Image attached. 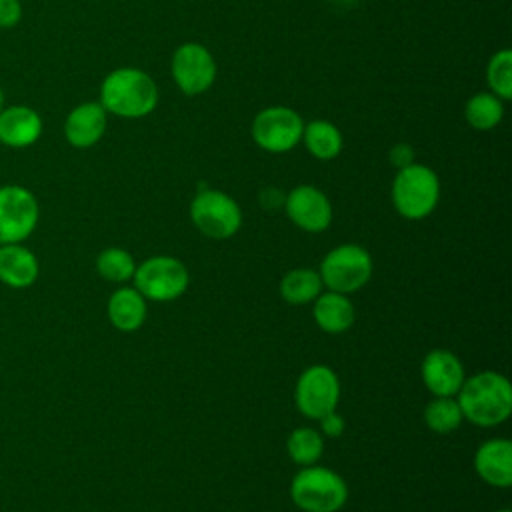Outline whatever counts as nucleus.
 Returning <instances> with one entry per match:
<instances>
[{"instance_id":"obj_3","label":"nucleus","mask_w":512,"mask_h":512,"mask_svg":"<svg viewBox=\"0 0 512 512\" xmlns=\"http://www.w3.org/2000/svg\"><path fill=\"white\" fill-rule=\"evenodd\" d=\"M440 200V180L436 172L424 164H408L400 168L392 182V204L396 212L408 220L426 218Z\"/></svg>"},{"instance_id":"obj_11","label":"nucleus","mask_w":512,"mask_h":512,"mask_svg":"<svg viewBox=\"0 0 512 512\" xmlns=\"http://www.w3.org/2000/svg\"><path fill=\"white\" fill-rule=\"evenodd\" d=\"M170 72L174 84L186 96H198L212 86L216 78V62L206 46L184 42L172 54Z\"/></svg>"},{"instance_id":"obj_20","label":"nucleus","mask_w":512,"mask_h":512,"mask_svg":"<svg viewBox=\"0 0 512 512\" xmlns=\"http://www.w3.org/2000/svg\"><path fill=\"white\" fill-rule=\"evenodd\" d=\"M306 150L318 160H332L342 150V134L328 120H312L302 130Z\"/></svg>"},{"instance_id":"obj_23","label":"nucleus","mask_w":512,"mask_h":512,"mask_svg":"<svg viewBox=\"0 0 512 512\" xmlns=\"http://www.w3.org/2000/svg\"><path fill=\"white\" fill-rule=\"evenodd\" d=\"M464 416L454 396H436L424 408V422L438 434H448L462 424Z\"/></svg>"},{"instance_id":"obj_28","label":"nucleus","mask_w":512,"mask_h":512,"mask_svg":"<svg viewBox=\"0 0 512 512\" xmlns=\"http://www.w3.org/2000/svg\"><path fill=\"white\" fill-rule=\"evenodd\" d=\"M318 420H320V430H322V434L328 436V438H338V436L344 432V428H346L344 418H342L336 410L324 414V416L318 418Z\"/></svg>"},{"instance_id":"obj_31","label":"nucleus","mask_w":512,"mask_h":512,"mask_svg":"<svg viewBox=\"0 0 512 512\" xmlns=\"http://www.w3.org/2000/svg\"><path fill=\"white\" fill-rule=\"evenodd\" d=\"M498 512H510V510H508V508H504V510H498Z\"/></svg>"},{"instance_id":"obj_29","label":"nucleus","mask_w":512,"mask_h":512,"mask_svg":"<svg viewBox=\"0 0 512 512\" xmlns=\"http://www.w3.org/2000/svg\"><path fill=\"white\" fill-rule=\"evenodd\" d=\"M390 162L400 170L408 164L414 162V152L408 144H396L392 150H390Z\"/></svg>"},{"instance_id":"obj_18","label":"nucleus","mask_w":512,"mask_h":512,"mask_svg":"<svg viewBox=\"0 0 512 512\" xmlns=\"http://www.w3.org/2000/svg\"><path fill=\"white\" fill-rule=\"evenodd\" d=\"M312 316L320 330L328 334L346 332L354 322V306L346 294L328 290L314 298Z\"/></svg>"},{"instance_id":"obj_16","label":"nucleus","mask_w":512,"mask_h":512,"mask_svg":"<svg viewBox=\"0 0 512 512\" xmlns=\"http://www.w3.org/2000/svg\"><path fill=\"white\" fill-rule=\"evenodd\" d=\"M40 276V262L36 254L20 244H0V282L22 290L32 286Z\"/></svg>"},{"instance_id":"obj_25","label":"nucleus","mask_w":512,"mask_h":512,"mask_svg":"<svg viewBox=\"0 0 512 512\" xmlns=\"http://www.w3.org/2000/svg\"><path fill=\"white\" fill-rule=\"evenodd\" d=\"M96 270L98 274L108 280V282H116L122 284L126 280H130L134 276L136 270V262L132 258V254H128L122 248H104L98 258H96Z\"/></svg>"},{"instance_id":"obj_14","label":"nucleus","mask_w":512,"mask_h":512,"mask_svg":"<svg viewBox=\"0 0 512 512\" xmlns=\"http://www.w3.org/2000/svg\"><path fill=\"white\" fill-rule=\"evenodd\" d=\"M106 122L108 112L100 102H84L66 116L64 136L74 148H90L104 136Z\"/></svg>"},{"instance_id":"obj_5","label":"nucleus","mask_w":512,"mask_h":512,"mask_svg":"<svg viewBox=\"0 0 512 512\" xmlns=\"http://www.w3.org/2000/svg\"><path fill=\"white\" fill-rule=\"evenodd\" d=\"M318 274L328 290L350 294L370 280L372 256L358 244H340L324 256Z\"/></svg>"},{"instance_id":"obj_2","label":"nucleus","mask_w":512,"mask_h":512,"mask_svg":"<svg viewBox=\"0 0 512 512\" xmlns=\"http://www.w3.org/2000/svg\"><path fill=\"white\" fill-rule=\"evenodd\" d=\"M100 104L120 118L148 116L158 104L156 82L138 68H116L100 86Z\"/></svg>"},{"instance_id":"obj_26","label":"nucleus","mask_w":512,"mask_h":512,"mask_svg":"<svg viewBox=\"0 0 512 512\" xmlns=\"http://www.w3.org/2000/svg\"><path fill=\"white\" fill-rule=\"evenodd\" d=\"M486 80L490 92L496 94L500 100L512 98V52L508 48L492 54L486 68Z\"/></svg>"},{"instance_id":"obj_30","label":"nucleus","mask_w":512,"mask_h":512,"mask_svg":"<svg viewBox=\"0 0 512 512\" xmlns=\"http://www.w3.org/2000/svg\"><path fill=\"white\" fill-rule=\"evenodd\" d=\"M4 108V92H2V88H0V110Z\"/></svg>"},{"instance_id":"obj_8","label":"nucleus","mask_w":512,"mask_h":512,"mask_svg":"<svg viewBox=\"0 0 512 512\" xmlns=\"http://www.w3.org/2000/svg\"><path fill=\"white\" fill-rule=\"evenodd\" d=\"M302 130L304 122L300 114L288 106H268L260 110L250 126L256 146L272 154L288 152L300 144Z\"/></svg>"},{"instance_id":"obj_22","label":"nucleus","mask_w":512,"mask_h":512,"mask_svg":"<svg viewBox=\"0 0 512 512\" xmlns=\"http://www.w3.org/2000/svg\"><path fill=\"white\" fill-rule=\"evenodd\" d=\"M464 116L474 130H492L504 116V104L492 92H478L466 102Z\"/></svg>"},{"instance_id":"obj_17","label":"nucleus","mask_w":512,"mask_h":512,"mask_svg":"<svg viewBox=\"0 0 512 512\" xmlns=\"http://www.w3.org/2000/svg\"><path fill=\"white\" fill-rule=\"evenodd\" d=\"M42 134V118L30 106H8L0 110V142L10 148H26Z\"/></svg>"},{"instance_id":"obj_27","label":"nucleus","mask_w":512,"mask_h":512,"mask_svg":"<svg viewBox=\"0 0 512 512\" xmlns=\"http://www.w3.org/2000/svg\"><path fill=\"white\" fill-rule=\"evenodd\" d=\"M22 18L20 0H0V28H12Z\"/></svg>"},{"instance_id":"obj_21","label":"nucleus","mask_w":512,"mask_h":512,"mask_svg":"<svg viewBox=\"0 0 512 512\" xmlns=\"http://www.w3.org/2000/svg\"><path fill=\"white\" fill-rule=\"evenodd\" d=\"M322 278L312 268H296L280 280V294L290 304H308L322 292Z\"/></svg>"},{"instance_id":"obj_24","label":"nucleus","mask_w":512,"mask_h":512,"mask_svg":"<svg viewBox=\"0 0 512 512\" xmlns=\"http://www.w3.org/2000/svg\"><path fill=\"white\" fill-rule=\"evenodd\" d=\"M286 450L290 458L300 466L316 464V460L322 456L324 440L322 434L310 426H302L290 432L286 440Z\"/></svg>"},{"instance_id":"obj_13","label":"nucleus","mask_w":512,"mask_h":512,"mask_svg":"<svg viewBox=\"0 0 512 512\" xmlns=\"http://www.w3.org/2000/svg\"><path fill=\"white\" fill-rule=\"evenodd\" d=\"M464 378L460 358L448 350H432L422 360V380L434 396H456Z\"/></svg>"},{"instance_id":"obj_1","label":"nucleus","mask_w":512,"mask_h":512,"mask_svg":"<svg viewBox=\"0 0 512 512\" xmlns=\"http://www.w3.org/2000/svg\"><path fill=\"white\" fill-rule=\"evenodd\" d=\"M456 402L462 416L476 426L502 424L512 412V386L506 376L486 370L464 378Z\"/></svg>"},{"instance_id":"obj_6","label":"nucleus","mask_w":512,"mask_h":512,"mask_svg":"<svg viewBox=\"0 0 512 512\" xmlns=\"http://www.w3.org/2000/svg\"><path fill=\"white\" fill-rule=\"evenodd\" d=\"M190 218L204 236L214 240L234 236L242 224V212L236 200L214 188H202L194 196L190 204Z\"/></svg>"},{"instance_id":"obj_15","label":"nucleus","mask_w":512,"mask_h":512,"mask_svg":"<svg viewBox=\"0 0 512 512\" xmlns=\"http://www.w3.org/2000/svg\"><path fill=\"white\" fill-rule=\"evenodd\" d=\"M476 474L496 486L506 488L512 484V444L506 438H492L478 446L474 454Z\"/></svg>"},{"instance_id":"obj_7","label":"nucleus","mask_w":512,"mask_h":512,"mask_svg":"<svg viewBox=\"0 0 512 512\" xmlns=\"http://www.w3.org/2000/svg\"><path fill=\"white\" fill-rule=\"evenodd\" d=\"M134 288L154 302H170L182 296L188 288L190 276L186 266L172 256H152L136 266Z\"/></svg>"},{"instance_id":"obj_10","label":"nucleus","mask_w":512,"mask_h":512,"mask_svg":"<svg viewBox=\"0 0 512 512\" xmlns=\"http://www.w3.org/2000/svg\"><path fill=\"white\" fill-rule=\"evenodd\" d=\"M294 400L300 414L312 420L336 410L340 400V382L336 372L324 364L306 368L296 382Z\"/></svg>"},{"instance_id":"obj_19","label":"nucleus","mask_w":512,"mask_h":512,"mask_svg":"<svg viewBox=\"0 0 512 512\" xmlns=\"http://www.w3.org/2000/svg\"><path fill=\"white\" fill-rule=\"evenodd\" d=\"M108 318L120 332H134L146 320V298L136 288H118L108 300Z\"/></svg>"},{"instance_id":"obj_12","label":"nucleus","mask_w":512,"mask_h":512,"mask_svg":"<svg viewBox=\"0 0 512 512\" xmlns=\"http://www.w3.org/2000/svg\"><path fill=\"white\" fill-rule=\"evenodd\" d=\"M288 218L306 232H322L332 222V204L328 196L310 184L296 186L284 198Z\"/></svg>"},{"instance_id":"obj_4","label":"nucleus","mask_w":512,"mask_h":512,"mask_svg":"<svg viewBox=\"0 0 512 512\" xmlns=\"http://www.w3.org/2000/svg\"><path fill=\"white\" fill-rule=\"evenodd\" d=\"M294 504L304 512H336L348 500L344 478L326 466H304L290 484Z\"/></svg>"},{"instance_id":"obj_9","label":"nucleus","mask_w":512,"mask_h":512,"mask_svg":"<svg viewBox=\"0 0 512 512\" xmlns=\"http://www.w3.org/2000/svg\"><path fill=\"white\" fill-rule=\"evenodd\" d=\"M40 206L36 196L18 184L0 186V244H20L36 228Z\"/></svg>"}]
</instances>
